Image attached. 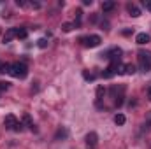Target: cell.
Segmentation results:
<instances>
[{
    "label": "cell",
    "mask_w": 151,
    "mask_h": 149,
    "mask_svg": "<svg viewBox=\"0 0 151 149\" xmlns=\"http://www.w3.org/2000/svg\"><path fill=\"white\" fill-rule=\"evenodd\" d=\"M83 4H84V5H91V4H93V0H83Z\"/></svg>",
    "instance_id": "cell-22"
},
{
    "label": "cell",
    "mask_w": 151,
    "mask_h": 149,
    "mask_svg": "<svg viewBox=\"0 0 151 149\" xmlns=\"http://www.w3.org/2000/svg\"><path fill=\"white\" fill-rule=\"evenodd\" d=\"M132 32H134V30H130V28H128V30H123V35H130Z\"/></svg>",
    "instance_id": "cell-24"
},
{
    "label": "cell",
    "mask_w": 151,
    "mask_h": 149,
    "mask_svg": "<svg viewBox=\"0 0 151 149\" xmlns=\"http://www.w3.org/2000/svg\"><path fill=\"white\" fill-rule=\"evenodd\" d=\"M116 74H123V65L119 63V60H111L109 67L102 72V77L109 79V77H113V75H116Z\"/></svg>",
    "instance_id": "cell-3"
},
{
    "label": "cell",
    "mask_w": 151,
    "mask_h": 149,
    "mask_svg": "<svg viewBox=\"0 0 151 149\" xmlns=\"http://www.w3.org/2000/svg\"><path fill=\"white\" fill-rule=\"evenodd\" d=\"M148 98H150V100H151V88H150V90H148Z\"/></svg>",
    "instance_id": "cell-25"
},
{
    "label": "cell",
    "mask_w": 151,
    "mask_h": 149,
    "mask_svg": "<svg viewBox=\"0 0 151 149\" xmlns=\"http://www.w3.org/2000/svg\"><path fill=\"white\" fill-rule=\"evenodd\" d=\"M23 121H25V125H27L32 132H37V128H35V125H34V121H32L30 114H25V116H23Z\"/></svg>",
    "instance_id": "cell-11"
},
{
    "label": "cell",
    "mask_w": 151,
    "mask_h": 149,
    "mask_svg": "<svg viewBox=\"0 0 151 149\" xmlns=\"http://www.w3.org/2000/svg\"><path fill=\"white\" fill-rule=\"evenodd\" d=\"M37 46L40 47V49L47 47V39H39V40H37Z\"/></svg>",
    "instance_id": "cell-18"
},
{
    "label": "cell",
    "mask_w": 151,
    "mask_h": 149,
    "mask_svg": "<svg viewBox=\"0 0 151 149\" xmlns=\"http://www.w3.org/2000/svg\"><path fill=\"white\" fill-rule=\"evenodd\" d=\"M127 11L130 12L132 18H139V16H141V9H139L135 4H128V5H127Z\"/></svg>",
    "instance_id": "cell-8"
},
{
    "label": "cell",
    "mask_w": 151,
    "mask_h": 149,
    "mask_svg": "<svg viewBox=\"0 0 151 149\" xmlns=\"http://www.w3.org/2000/svg\"><path fill=\"white\" fill-rule=\"evenodd\" d=\"M9 74L16 79H25L28 75V67L23 63V62H16V63H11V70Z\"/></svg>",
    "instance_id": "cell-1"
},
{
    "label": "cell",
    "mask_w": 151,
    "mask_h": 149,
    "mask_svg": "<svg viewBox=\"0 0 151 149\" xmlns=\"http://www.w3.org/2000/svg\"><path fill=\"white\" fill-rule=\"evenodd\" d=\"M114 7H116V2H113V0H106V2H102V11H104V12L113 11Z\"/></svg>",
    "instance_id": "cell-10"
},
{
    "label": "cell",
    "mask_w": 151,
    "mask_h": 149,
    "mask_svg": "<svg viewBox=\"0 0 151 149\" xmlns=\"http://www.w3.org/2000/svg\"><path fill=\"white\" fill-rule=\"evenodd\" d=\"M104 97H106V88H104V86H99V88H97V100L100 102Z\"/></svg>",
    "instance_id": "cell-16"
},
{
    "label": "cell",
    "mask_w": 151,
    "mask_h": 149,
    "mask_svg": "<svg viewBox=\"0 0 151 149\" xmlns=\"http://www.w3.org/2000/svg\"><path fill=\"white\" fill-rule=\"evenodd\" d=\"M16 4H18V5H19V7H25V5H27V2H21V0H18V2H16Z\"/></svg>",
    "instance_id": "cell-23"
},
{
    "label": "cell",
    "mask_w": 151,
    "mask_h": 149,
    "mask_svg": "<svg viewBox=\"0 0 151 149\" xmlns=\"http://www.w3.org/2000/svg\"><path fill=\"white\" fill-rule=\"evenodd\" d=\"M139 69L144 74H148L151 70V53L150 51H139Z\"/></svg>",
    "instance_id": "cell-2"
},
{
    "label": "cell",
    "mask_w": 151,
    "mask_h": 149,
    "mask_svg": "<svg viewBox=\"0 0 151 149\" xmlns=\"http://www.w3.org/2000/svg\"><path fill=\"white\" fill-rule=\"evenodd\" d=\"M123 74H127V75L135 74V65H132V63H127V65H123Z\"/></svg>",
    "instance_id": "cell-12"
},
{
    "label": "cell",
    "mask_w": 151,
    "mask_h": 149,
    "mask_svg": "<svg viewBox=\"0 0 151 149\" xmlns=\"http://www.w3.org/2000/svg\"><path fill=\"white\" fill-rule=\"evenodd\" d=\"M12 39H16V28H9V30L5 32V35H4V42L7 44V42H11Z\"/></svg>",
    "instance_id": "cell-9"
},
{
    "label": "cell",
    "mask_w": 151,
    "mask_h": 149,
    "mask_svg": "<svg viewBox=\"0 0 151 149\" xmlns=\"http://www.w3.org/2000/svg\"><path fill=\"white\" fill-rule=\"evenodd\" d=\"M4 125H5L7 130H16V126L19 125V121H18V117L14 114H7L5 119H4Z\"/></svg>",
    "instance_id": "cell-5"
},
{
    "label": "cell",
    "mask_w": 151,
    "mask_h": 149,
    "mask_svg": "<svg viewBox=\"0 0 151 149\" xmlns=\"http://www.w3.org/2000/svg\"><path fill=\"white\" fill-rule=\"evenodd\" d=\"M125 121H127L125 114H116V116H114V123H116L118 126H123V125H125Z\"/></svg>",
    "instance_id": "cell-14"
},
{
    "label": "cell",
    "mask_w": 151,
    "mask_h": 149,
    "mask_svg": "<svg viewBox=\"0 0 151 149\" xmlns=\"http://www.w3.org/2000/svg\"><path fill=\"white\" fill-rule=\"evenodd\" d=\"M97 142H99V135H97L95 132H90V133L86 135V144H88L90 148H93V146H97Z\"/></svg>",
    "instance_id": "cell-7"
},
{
    "label": "cell",
    "mask_w": 151,
    "mask_h": 149,
    "mask_svg": "<svg viewBox=\"0 0 151 149\" xmlns=\"http://www.w3.org/2000/svg\"><path fill=\"white\" fill-rule=\"evenodd\" d=\"M67 133H69V132H67V128H63V126H62V128H58V132H56V135H55V140L65 139V137H67Z\"/></svg>",
    "instance_id": "cell-13"
},
{
    "label": "cell",
    "mask_w": 151,
    "mask_h": 149,
    "mask_svg": "<svg viewBox=\"0 0 151 149\" xmlns=\"http://www.w3.org/2000/svg\"><path fill=\"white\" fill-rule=\"evenodd\" d=\"M151 40L150 34H146V32H142V34H137V37H135V42L139 44V46H144V44H148Z\"/></svg>",
    "instance_id": "cell-6"
},
{
    "label": "cell",
    "mask_w": 151,
    "mask_h": 149,
    "mask_svg": "<svg viewBox=\"0 0 151 149\" xmlns=\"http://www.w3.org/2000/svg\"><path fill=\"white\" fill-rule=\"evenodd\" d=\"M74 28H76V25H74V23H63V25H62V30H63L65 34H69V32H72Z\"/></svg>",
    "instance_id": "cell-17"
},
{
    "label": "cell",
    "mask_w": 151,
    "mask_h": 149,
    "mask_svg": "<svg viewBox=\"0 0 151 149\" xmlns=\"http://www.w3.org/2000/svg\"><path fill=\"white\" fill-rule=\"evenodd\" d=\"M5 90H9V82L0 81V91H5Z\"/></svg>",
    "instance_id": "cell-20"
},
{
    "label": "cell",
    "mask_w": 151,
    "mask_h": 149,
    "mask_svg": "<svg viewBox=\"0 0 151 149\" xmlns=\"http://www.w3.org/2000/svg\"><path fill=\"white\" fill-rule=\"evenodd\" d=\"M83 77H84L86 81H93V79H95V74H91V72H86V70H84V72H83Z\"/></svg>",
    "instance_id": "cell-19"
},
{
    "label": "cell",
    "mask_w": 151,
    "mask_h": 149,
    "mask_svg": "<svg viewBox=\"0 0 151 149\" xmlns=\"http://www.w3.org/2000/svg\"><path fill=\"white\" fill-rule=\"evenodd\" d=\"M142 5L146 7V11H151V0H144V2H142Z\"/></svg>",
    "instance_id": "cell-21"
},
{
    "label": "cell",
    "mask_w": 151,
    "mask_h": 149,
    "mask_svg": "<svg viewBox=\"0 0 151 149\" xmlns=\"http://www.w3.org/2000/svg\"><path fill=\"white\" fill-rule=\"evenodd\" d=\"M16 37L18 39H27L28 37V32H27V28H16Z\"/></svg>",
    "instance_id": "cell-15"
},
{
    "label": "cell",
    "mask_w": 151,
    "mask_h": 149,
    "mask_svg": "<svg viewBox=\"0 0 151 149\" xmlns=\"http://www.w3.org/2000/svg\"><path fill=\"white\" fill-rule=\"evenodd\" d=\"M81 42H83L86 47H97V46H100L102 39H100V35H88V37L81 39Z\"/></svg>",
    "instance_id": "cell-4"
}]
</instances>
